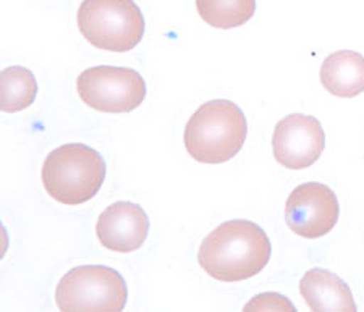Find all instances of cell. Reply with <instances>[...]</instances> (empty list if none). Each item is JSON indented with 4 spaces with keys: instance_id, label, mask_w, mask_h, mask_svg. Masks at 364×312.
Here are the masks:
<instances>
[{
    "instance_id": "5bb4252c",
    "label": "cell",
    "mask_w": 364,
    "mask_h": 312,
    "mask_svg": "<svg viewBox=\"0 0 364 312\" xmlns=\"http://www.w3.org/2000/svg\"><path fill=\"white\" fill-rule=\"evenodd\" d=\"M245 311H295V306L279 293H262L252 298Z\"/></svg>"
},
{
    "instance_id": "3957f363",
    "label": "cell",
    "mask_w": 364,
    "mask_h": 312,
    "mask_svg": "<svg viewBox=\"0 0 364 312\" xmlns=\"http://www.w3.org/2000/svg\"><path fill=\"white\" fill-rule=\"evenodd\" d=\"M105 162L92 147L68 143L46 157L41 178L46 193L65 205H80L96 196L105 181Z\"/></svg>"
},
{
    "instance_id": "7a4b0ae2",
    "label": "cell",
    "mask_w": 364,
    "mask_h": 312,
    "mask_svg": "<svg viewBox=\"0 0 364 312\" xmlns=\"http://www.w3.org/2000/svg\"><path fill=\"white\" fill-rule=\"evenodd\" d=\"M248 134L243 110L227 99L203 104L186 123V152L199 163H224L242 151Z\"/></svg>"
},
{
    "instance_id": "ba28073f",
    "label": "cell",
    "mask_w": 364,
    "mask_h": 312,
    "mask_svg": "<svg viewBox=\"0 0 364 312\" xmlns=\"http://www.w3.org/2000/svg\"><path fill=\"white\" fill-rule=\"evenodd\" d=\"M326 147V133L316 117L291 114L274 129L272 151L282 167L308 168L319 161Z\"/></svg>"
},
{
    "instance_id": "6da1fadb",
    "label": "cell",
    "mask_w": 364,
    "mask_h": 312,
    "mask_svg": "<svg viewBox=\"0 0 364 312\" xmlns=\"http://www.w3.org/2000/svg\"><path fill=\"white\" fill-rule=\"evenodd\" d=\"M272 254L267 233L250 220H228L203 240L198 262L219 281L235 284L262 272Z\"/></svg>"
},
{
    "instance_id": "4fadbf2b",
    "label": "cell",
    "mask_w": 364,
    "mask_h": 312,
    "mask_svg": "<svg viewBox=\"0 0 364 312\" xmlns=\"http://www.w3.org/2000/svg\"><path fill=\"white\" fill-rule=\"evenodd\" d=\"M196 10L209 26L233 29L252 18L256 0H196Z\"/></svg>"
},
{
    "instance_id": "7c38bea8",
    "label": "cell",
    "mask_w": 364,
    "mask_h": 312,
    "mask_svg": "<svg viewBox=\"0 0 364 312\" xmlns=\"http://www.w3.org/2000/svg\"><path fill=\"white\" fill-rule=\"evenodd\" d=\"M38 96V81L31 70L9 67L0 73V109L15 114L28 109Z\"/></svg>"
},
{
    "instance_id": "9c48e42d",
    "label": "cell",
    "mask_w": 364,
    "mask_h": 312,
    "mask_svg": "<svg viewBox=\"0 0 364 312\" xmlns=\"http://www.w3.org/2000/svg\"><path fill=\"white\" fill-rule=\"evenodd\" d=\"M149 233V219L141 205L130 201L110 204L102 210L96 223L99 243L115 252L138 251Z\"/></svg>"
},
{
    "instance_id": "30bf717a",
    "label": "cell",
    "mask_w": 364,
    "mask_h": 312,
    "mask_svg": "<svg viewBox=\"0 0 364 312\" xmlns=\"http://www.w3.org/2000/svg\"><path fill=\"white\" fill-rule=\"evenodd\" d=\"M299 293L311 311H356L350 286L326 269H311L299 281Z\"/></svg>"
},
{
    "instance_id": "8fae6325",
    "label": "cell",
    "mask_w": 364,
    "mask_h": 312,
    "mask_svg": "<svg viewBox=\"0 0 364 312\" xmlns=\"http://www.w3.org/2000/svg\"><path fill=\"white\" fill-rule=\"evenodd\" d=\"M321 83L332 96L351 99L364 92V57L353 50L328 55L321 67Z\"/></svg>"
},
{
    "instance_id": "52a82bcc",
    "label": "cell",
    "mask_w": 364,
    "mask_h": 312,
    "mask_svg": "<svg viewBox=\"0 0 364 312\" xmlns=\"http://www.w3.org/2000/svg\"><path fill=\"white\" fill-rule=\"evenodd\" d=\"M338 199L331 188L309 181L290 193L285 204V220L293 233L301 238L326 237L337 225Z\"/></svg>"
},
{
    "instance_id": "8992f818",
    "label": "cell",
    "mask_w": 364,
    "mask_h": 312,
    "mask_svg": "<svg viewBox=\"0 0 364 312\" xmlns=\"http://www.w3.org/2000/svg\"><path fill=\"white\" fill-rule=\"evenodd\" d=\"M76 91L83 104L102 114H128L146 99L144 78L136 70L99 65L76 78Z\"/></svg>"
},
{
    "instance_id": "5b68a950",
    "label": "cell",
    "mask_w": 364,
    "mask_h": 312,
    "mask_svg": "<svg viewBox=\"0 0 364 312\" xmlns=\"http://www.w3.org/2000/svg\"><path fill=\"white\" fill-rule=\"evenodd\" d=\"M128 288L123 276L107 266H80L62 276L55 288L60 311H123Z\"/></svg>"
},
{
    "instance_id": "277c9868",
    "label": "cell",
    "mask_w": 364,
    "mask_h": 312,
    "mask_svg": "<svg viewBox=\"0 0 364 312\" xmlns=\"http://www.w3.org/2000/svg\"><path fill=\"white\" fill-rule=\"evenodd\" d=\"M80 33L96 49L130 52L144 38V16L134 0H83L76 14Z\"/></svg>"
}]
</instances>
